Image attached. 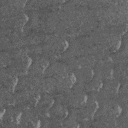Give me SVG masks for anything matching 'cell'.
I'll list each match as a JSON object with an SVG mask.
<instances>
[{"mask_svg": "<svg viewBox=\"0 0 128 128\" xmlns=\"http://www.w3.org/2000/svg\"><path fill=\"white\" fill-rule=\"evenodd\" d=\"M98 108V104L96 102H90L89 104H86L84 108L82 109V116H84V118L88 120L92 116H93L95 112Z\"/></svg>", "mask_w": 128, "mask_h": 128, "instance_id": "1", "label": "cell"}]
</instances>
